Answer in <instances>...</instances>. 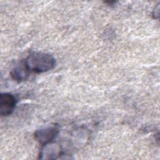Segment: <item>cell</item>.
<instances>
[{
  "label": "cell",
  "instance_id": "cell-3",
  "mask_svg": "<svg viewBox=\"0 0 160 160\" xmlns=\"http://www.w3.org/2000/svg\"><path fill=\"white\" fill-rule=\"evenodd\" d=\"M58 132L59 129L56 126H49L37 130L34 133V138L39 143L45 145L53 140Z\"/></svg>",
  "mask_w": 160,
  "mask_h": 160
},
{
  "label": "cell",
  "instance_id": "cell-5",
  "mask_svg": "<svg viewBox=\"0 0 160 160\" xmlns=\"http://www.w3.org/2000/svg\"><path fill=\"white\" fill-rule=\"evenodd\" d=\"M59 154V148L54 144H46V146L41 152V156H44L42 159H55Z\"/></svg>",
  "mask_w": 160,
  "mask_h": 160
},
{
  "label": "cell",
  "instance_id": "cell-1",
  "mask_svg": "<svg viewBox=\"0 0 160 160\" xmlns=\"http://www.w3.org/2000/svg\"><path fill=\"white\" fill-rule=\"evenodd\" d=\"M23 62L29 72L39 73L53 69L56 64V60L49 54L32 51L23 61Z\"/></svg>",
  "mask_w": 160,
  "mask_h": 160
},
{
  "label": "cell",
  "instance_id": "cell-4",
  "mask_svg": "<svg viewBox=\"0 0 160 160\" xmlns=\"http://www.w3.org/2000/svg\"><path fill=\"white\" fill-rule=\"evenodd\" d=\"M29 71L25 66L23 61L21 64L14 67L11 71V76L12 78L18 82H21L25 81L29 76Z\"/></svg>",
  "mask_w": 160,
  "mask_h": 160
},
{
  "label": "cell",
  "instance_id": "cell-2",
  "mask_svg": "<svg viewBox=\"0 0 160 160\" xmlns=\"http://www.w3.org/2000/svg\"><path fill=\"white\" fill-rule=\"evenodd\" d=\"M16 99L15 97L8 92L1 93L0 96V114L7 116L11 114L15 108Z\"/></svg>",
  "mask_w": 160,
  "mask_h": 160
}]
</instances>
